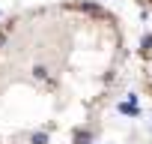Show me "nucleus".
I'll return each instance as SVG.
<instances>
[{
    "label": "nucleus",
    "mask_w": 152,
    "mask_h": 144,
    "mask_svg": "<svg viewBox=\"0 0 152 144\" xmlns=\"http://www.w3.org/2000/svg\"><path fill=\"white\" fill-rule=\"evenodd\" d=\"M137 6H143V9H152V0H134Z\"/></svg>",
    "instance_id": "f257e3e1"
}]
</instances>
